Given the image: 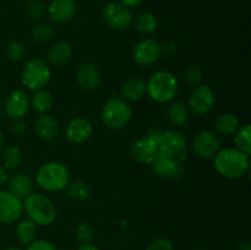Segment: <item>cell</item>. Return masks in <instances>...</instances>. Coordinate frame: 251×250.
<instances>
[{
    "label": "cell",
    "mask_w": 251,
    "mask_h": 250,
    "mask_svg": "<svg viewBox=\"0 0 251 250\" xmlns=\"http://www.w3.org/2000/svg\"><path fill=\"white\" fill-rule=\"evenodd\" d=\"M213 166L225 178H242L250 171V156L238 149H222L213 157Z\"/></svg>",
    "instance_id": "6da1fadb"
},
{
    "label": "cell",
    "mask_w": 251,
    "mask_h": 250,
    "mask_svg": "<svg viewBox=\"0 0 251 250\" xmlns=\"http://www.w3.org/2000/svg\"><path fill=\"white\" fill-rule=\"evenodd\" d=\"M22 210L27 218L37 225L47 227L55 222L56 207L53 201L41 193H31L22 201Z\"/></svg>",
    "instance_id": "7a4b0ae2"
},
{
    "label": "cell",
    "mask_w": 251,
    "mask_h": 250,
    "mask_svg": "<svg viewBox=\"0 0 251 250\" xmlns=\"http://www.w3.org/2000/svg\"><path fill=\"white\" fill-rule=\"evenodd\" d=\"M179 81L173 73L167 70L156 71L146 82V93L156 103H169L176 98Z\"/></svg>",
    "instance_id": "3957f363"
},
{
    "label": "cell",
    "mask_w": 251,
    "mask_h": 250,
    "mask_svg": "<svg viewBox=\"0 0 251 250\" xmlns=\"http://www.w3.org/2000/svg\"><path fill=\"white\" fill-rule=\"evenodd\" d=\"M36 183L49 193L63 191L70 183V172L61 162H47L37 171Z\"/></svg>",
    "instance_id": "277c9868"
},
{
    "label": "cell",
    "mask_w": 251,
    "mask_h": 250,
    "mask_svg": "<svg viewBox=\"0 0 251 250\" xmlns=\"http://www.w3.org/2000/svg\"><path fill=\"white\" fill-rule=\"evenodd\" d=\"M131 107L122 97L109 98L100 112L102 123L110 130H120L125 127L131 120Z\"/></svg>",
    "instance_id": "5b68a950"
},
{
    "label": "cell",
    "mask_w": 251,
    "mask_h": 250,
    "mask_svg": "<svg viewBox=\"0 0 251 250\" xmlns=\"http://www.w3.org/2000/svg\"><path fill=\"white\" fill-rule=\"evenodd\" d=\"M50 77V68L48 63L41 58L29 59L21 71V83L31 91H38L46 87Z\"/></svg>",
    "instance_id": "8992f818"
},
{
    "label": "cell",
    "mask_w": 251,
    "mask_h": 250,
    "mask_svg": "<svg viewBox=\"0 0 251 250\" xmlns=\"http://www.w3.org/2000/svg\"><path fill=\"white\" fill-rule=\"evenodd\" d=\"M186 150L188 141L180 131L164 130L158 144V156L184 162L186 159Z\"/></svg>",
    "instance_id": "52a82bcc"
},
{
    "label": "cell",
    "mask_w": 251,
    "mask_h": 250,
    "mask_svg": "<svg viewBox=\"0 0 251 250\" xmlns=\"http://www.w3.org/2000/svg\"><path fill=\"white\" fill-rule=\"evenodd\" d=\"M216 102L215 91L208 85H199L194 87L189 96L188 108L193 114L206 115L213 109Z\"/></svg>",
    "instance_id": "ba28073f"
},
{
    "label": "cell",
    "mask_w": 251,
    "mask_h": 250,
    "mask_svg": "<svg viewBox=\"0 0 251 250\" xmlns=\"http://www.w3.org/2000/svg\"><path fill=\"white\" fill-rule=\"evenodd\" d=\"M162 44L153 38H144L135 44L132 59L142 68H149L156 64L162 56Z\"/></svg>",
    "instance_id": "9c48e42d"
},
{
    "label": "cell",
    "mask_w": 251,
    "mask_h": 250,
    "mask_svg": "<svg viewBox=\"0 0 251 250\" xmlns=\"http://www.w3.org/2000/svg\"><path fill=\"white\" fill-rule=\"evenodd\" d=\"M193 153L198 158L210 159L221 150V139L212 130H202L198 132L191 145Z\"/></svg>",
    "instance_id": "30bf717a"
},
{
    "label": "cell",
    "mask_w": 251,
    "mask_h": 250,
    "mask_svg": "<svg viewBox=\"0 0 251 250\" xmlns=\"http://www.w3.org/2000/svg\"><path fill=\"white\" fill-rule=\"evenodd\" d=\"M102 16L105 24L115 31H124L132 24L131 11L120 2H108L103 9Z\"/></svg>",
    "instance_id": "8fae6325"
},
{
    "label": "cell",
    "mask_w": 251,
    "mask_h": 250,
    "mask_svg": "<svg viewBox=\"0 0 251 250\" xmlns=\"http://www.w3.org/2000/svg\"><path fill=\"white\" fill-rule=\"evenodd\" d=\"M31 108V100L22 90H14L2 100V112L12 120L22 119Z\"/></svg>",
    "instance_id": "7c38bea8"
},
{
    "label": "cell",
    "mask_w": 251,
    "mask_h": 250,
    "mask_svg": "<svg viewBox=\"0 0 251 250\" xmlns=\"http://www.w3.org/2000/svg\"><path fill=\"white\" fill-rule=\"evenodd\" d=\"M22 212V199L9 190L0 189V223L11 225L20 220Z\"/></svg>",
    "instance_id": "4fadbf2b"
},
{
    "label": "cell",
    "mask_w": 251,
    "mask_h": 250,
    "mask_svg": "<svg viewBox=\"0 0 251 250\" xmlns=\"http://www.w3.org/2000/svg\"><path fill=\"white\" fill-rule=\"evenodd\" d=\"M151 171L159 178L167 180H176L184 174V162L178 159L168 158V157L158 156L151 164Z\"/></svg>",
    "instance_id": "5bb4252c"
},
{
    "label": "cell",
    "mask_w": 251,
    "mask_h": 250,
    "mask_svg": "<svg viewBox=\"0 0 251 250\" xmlns=\"http://www.w3.org/2000/svg\"><path fill=\"white\" fill-rule=\"evenodd\" d=\"M93 135V126L88 119L83 117L73 118L65 127V136L74 145L87 142Z\"/></svg>",
    "instance_id": "9a60e30c"
},
{
    "label": "cell",
    "mask_w": 251,
    "mask_h": 250,
    "mask_svg": "<svg viewBox=\"0 0 251 250\" xmlns=\"http://www.w3.org/2000/svg\"><path fill=\"white\" fill-rule=\"evenodd\" d=\"M130 156L139 163L151 164L158 157V145L147 136L137 139L130 146Z\"/></svg>",
    "instance_id": "2e32d148"
},
{
    "label": "cell",
    "mask_w": 251,
    "mask_h": 250,
    "mask_svg": "<svg viewBox=\"0 0 251 250\" xmlns=\"http://www.w3.org/2000/svg\"><path fill=\"white\" fill-rule=\"evenodd\" d=\"M75 0H51L47 7L49 19L55 24H66L76 14Z\"/></svg>",
    "instance_id": "e0dca14e"
},
{
    "label": "cell",
    "mask_w": 251,
    "mask_h": 250,
    "mask_svg": "<svg viewBox=\"0 0 251 250\" xmlns=\"http://www.w3.org/2000/svg\"><path fill=\"white\" fill-rule=\"evenodd\" d=\"M76 82L82 90L95 91L100 83V73L97 65L92 63H83L76 71Z\"/></svg>",
    "instance_id": "ac0fdd59"
},
{
    "label": "cell",
    "mask_w": 251,
    "mask_h": 250,
    "mask_svg": "<svg viewBox=\"0 0 251 250\" xmlns=\"http://www.w3.org/2000/svg\"><path fill=\"white\" fill-rule=\"evenodd\" d=\"M33 129L39 139L44 140V141H51V140L56 139L60 126H59L58 120L53 115L43 113L36 118Z\"/></svg>",
    "instance_id": "d6986e66"
},
{
    "label": "cell",
    "mask_w": 251,
    "mask_h": 250,
    "mask_svg": "<svg viewBox=\"0 0 251 250\" xmlns=\"http://www.w3.org/2000/svg\"><path fill=\"white\" fill-rule=\"evenodd\" d=\"M120 96L126 102H137L142 100L146 96V81L139 77L129 78L120 87Z\"/></svg>",
    "instance_id": "ffe728a7"
},
{
    "label": "cell",
    "mask_w": 251,
    "mask_h": 250,
    "mask_svg": "<svg viewBox=\"0 0 251 250\" xmlns=\"http://www.w3.org/2000/svg\"><path fill=\"white\" fill-rule=\"evenodd\" d=\"M73 54L70 43L65 41L56 42L49 47L47 51V60L53 66H61L68 63Z\"/></svg>",
    "instance_id": "44dd1931"
},
{
    "label": "cell",
    "mask_w": 251,
    "mask_h": 250,
    "mask_svg": "<svg viewBox=\"0 0 251 250\" xmlns=\"http://www.w3.org/2000/svg\"><path fill=\"white\" fill-rule=\"evenodd\" d=\"M9 191L17 198L25 199L33 193V180L28 174L24 172L14 174L9 180Z\"/></svg>",
    "instance_id": "7402d4cb"
},
{
    "label": "cell",
    "mask_w": 251,
    "mask_h": 250,
    "mask_svg": "<svg viewBox=\"0 0 251 250\" xmlns=\"http://www.w3.org/2000/svg\"><path fill=\"white\" fill-rule=\"evenodd\" d=\"M189 115H190V110L185 103L179 102V100L169 102L168 108H167V119L171 124L176 126H183L189 120Z\"/></svg>",
    "instance_id": "603a6c76"
},
{
    "label": "cell",
    "mask_w": 251,
    "mask_h": 250,
    "mask_svg": "<svg viewBox=\"0 0 251 250\" xmlns=\"http://www.w3.org/2000/svg\"><path fill=\"white\" fill-rule=\"evenodd\" d=\"M238 127H239V119L233 113H223L215 122V132L217 135L230 136L237 131Z\"/></svg>",
    "instance_id": "cb8c5ba5"
},
{
    "label": "cell",
    "mask_w": 251,
    "mask_h": 250,
    "mask_svg": "<svg viewBox=\"0 0 251 250\" xmlns=\"http://www.w3.org/2000/svg\"><path fill=\"white\" fill-rule=\"evenodd\" d=\"M15 233H16V238L22 245H29L32 242L37 239L38 225L27 218V220L20 221L17 223Z\"/></svg>",
    "instance_id": "d4e9b609"
},
{
    "label": "cell",
    "mask_w": 251,
    "mask_h": 250,
    "mask_svg": "<svg viewBox=\"0 0 251 250\" xmlns=\"http://www.w3.org/2000/svg\"><path fill=\"white\" fill-rule=\"evenodd\" d=\"M66 191H68L69 198L78 203L87 201L91 198V194H92L91 186L85 180H81V179L70 181L69 185L66 186Z\"/></svg>",
    "instance_id": "484cf974"
},
{
    "label": "cell",
    "mask_w": 251,
    "mask_h": 250,
    "mask_svg": "<svg viewBox=\"0 0 251 250\" xmlns=\"http://www.w3.org/2000/svg\"><path fill=\"white\" fill-rule=\"evenodd\" d=\"M29 100H31V108L39 114L47 113L53 105V96L49 91L44 90V88L34 91L33 96Z\"/></svg>",
    "instance_id": "4316f807"
},
{
    "label": "cell",
    "mask_w": 251,
    "mask_h": 250,
    "mask_svg": "<svg viewBox=\"0 0 251 250\" xmlns=\"http://www.w3.org/2000/svg\"><path fill=\"white\" fill-rule=\"evenodd\" d=\"M22 163V152L16 146H6L1 150V164L6 171H12Z\"/></svg>",
    "instance_id": "83f0119b"
},
{
    "label": "cell",
    "mask_w": 251,
    "mask_h": 250,
    "mask_svg": "<svg viewBox=\"0 0 251 250\" xmlns=\"http://www.w3.org/2000/svg\"><path fill=\"white\" fill-rule=\"evenodd\" d=\"M234 145L235 149L239 151L244 152V153H251V126L250 124H244L237 129L234 132Z\"/></svg>",
    "instance_id": "f1b7e54d"
},
{
    "label": "cell",
    "mask_w": 251,
    "mask_h": 250,
    "mask_svg": "<svg viewBox=\"0 0 251 250\" xmlns=\"http://www.w3.org/2000/svg\"><path fill=\"white\" fill-rule=\"evenodd\" d=\"M158 22L156 16L150 12H142L135 20V28L142 34H151L157 29Z\"/></svg>",
    "instance_id": "f546056e"
},
{
    "label": "cell",
    "mask_w": 251,
    "mask_h": 250,
    "mask_svg": "<svg viewBox=\"0 0 251 250\" xmlns=\"http://www.w3.org/2000/svg\"><path fill=\"white\" fill-rule=\"evenodd\" d=\"M183 78L189 86H196L201 85L203 80V71L199 68L198 65H188L184 69Z\"/></svg>",
    "instance_id": "4dcf8cb0"
},
{
    "label": "cell",
    "mask_w": 251,
    "mask_h": 250,
    "mask_svg": "<svg viewBox=\"0 0 251 250\" xmlns=\"http://www.w3.org/2000/svg\"><path fill=\"white\" fill-rule=\"evenodd\" d=\"M75 234L76 238H77L82 244H91V243L93 242V239H95L96 229L91 223L82 222L76 227Z\"/></svg>",
    "instance_id": "1f68e13d"
},
{
    "label": "cell",
    "mask_w": 251,
    "mask_h": 250,
    "mask_svg": "<svg viewBox=\"0 0 251 250\" xmlns=\"http://www.w3.org/2000/svg\"><path fill=\"white\" fill-rule=\"evenodd\" d=\"M54 36L53 26L48 24H39L32 29V39L38 43H46Z\"/></svg>",
    "instance_id": "d6a6232c"
},
{
    "label": "cell",
    "mask_w": 251,
    "mask_h": 250,
    "mask_svg": "<svg viewBox=\"0 0 251 250\" xmlns=\"http://www.w3.org/2000/svg\"><path fill=\"white\" fill-rule=\"evenodd\" d=\"M6 55L10 60L20 61L26 55V47L20 41H11L6 46Z\"/></svg>",
    "instance_id": "836d02e7"
},
{
    "label": "cell",
    "mask_w": 251,
    "mask_h": 250,
    "mask_svg": "<svg viewBox=\"0 0 251 250\" xmlns=\"http://www.w3.org/2000/svg\"><path fill=\"white\" fill-rule=\"evenodd\" d=\"M47 12V6L41 0H31L26 7L27 16L31 20H39Z\"/></svg>",
    "instance_id": "e575fe53"
},
{
    "label": "cell",
    "mask_w": 251,
    "mask_h": 250,
    "mask_svg": "<svg viewBox=\"0 0 251 250\" xmlns=\"http://www.w3.org/2000/svg\"><path fill=\"white\" fill-rule=\"evenodd\" d=\"M146 250H174L173 243L167 238H157L150 243Z\"/></svg>",
    "instance_id": "d590c367"
},
{
    "label": "cell",
    "mask_w": 251,
    "mask_h": 250,
    "mask_svg": "<svg viewBox=\"0 0 251 250\" xmlns=\"http://www.w3.org/2000/svg\"><path fill=\"white\" fill-rule=\"evenodd\" d=\"M26 250H58L53 243L44 239H36L31 244L27 245Z\"/></svg>",
    "instance_id": "8d00e7d4"
},
{
    "label": "cell",
    "mask_w": 251,
    "mask_h": 250,
    "mask_svg": "<svg viewBox=\"0 0 251 250\" xmlns=\"http://www.w3.org/2000/svg\"><path fill=\"white\" fill-rule=\"evenodd\" d=\"M11 131L12 134L16 135V136L21 137L26 134L27 131V123L24 119H16L12 122L11 125Z\"/></svg>",
    "instance_id": "74e56055"
},
{
    "label": "cell",
    "mask_w": 251,
    "mask_h": 250,
    "mask_svg": "<svg viewBox=\"0 0 251 250\" xmlns=\"http://www.w3.org/2000/svg\"><path fill=\"white\" fill-rule=\"evenodd\" d=\"M176 50H178V46H176V43H174L172 41L166 42L162 46V53L167 54V55H174L176 53Z\"/></svg>",
    "instance_id": "f35d334b"
},
{
    "label": "cell",
    "mask_w": 251,
    "mask_h": 250,
    "mask_svg": "<svg viewBox=\"0 0 251 250\" xmlns=\"http://www.w3.org/2000/svg\"><path fill=\"white\" fill-rule=\"evenodd\" d=\"M162 134H163V130L159 129V127H151V129L147 131L146 136L150 137L151 140H153L157 145L159 144V140H161Z\"/></svg>",
    "instance_id": "ab89813d"
},
{
    "label": "cell",
    "mask_w": 251,
    "mask_h": 250,
    "mask_svg": "<svg viewBox=\"0 0 251 250\" xmlns=\"http://www.w3.org/2000/svg\"><path fill=\"white\" fill-rule=\"evenodd\" d=\"M142 0H120V4H123L124 6H126L127 9H131V7H137L141 4Z\"/></svg>",
    "instance_id": "60d3db41"
},
{
    "label": "cell",
    "mask_w": 251,
    "mask_h": 250,
    "mask_svg": "<svg viewBox=\"0 0 251 250\" xmlns=\"http://www.w3.org/2000/svg\"><path fill=\"white\" fill-rule=\"evenodd\" d=\"M7 180H9V174H7V171L2 167V164H0V186L4 185Z\"/></svg>",
    "instance_id": "b9f144b4"
},
{
    "label": "cell",
    "mask_w": 251,
    "mask_h": 250,
    "mask_svg": "<svg viewBox=\"0 0 251 250\" xmlns=\"http://www.w3.org/2000/svg\"><path fill=\"white\" fill-rule=\"evenodd\" d=\"M238 250H251V244H250V240L249 239H245L242 240L238 245Z\"/></svg>",
    "instance_id": "7bdbcfd3"
},
{
    "label": "cell",
    "mask_w": 251,
    "mask_h": 250,
    "mask_svg": "<svg viewBox=\"0 0 251 250\" xmlns=\"http://www.w3.org/2000/svg\"><path fill=\"white\" fill-rule=\"evenodd\" d=\"M77 250H100V248L93 244H82L81 247H78Z\"/></svg>",
    "instance_id": "ee69618b"
},
{
    "label": "cell",
    "mask_w": 251,
    "mask_h": 250,
    "mask_svg": "<svg viewBox=\"0 0 251 250\" xmlns=\"http://www.w3.org/2000/svg\"><path fill=\"white\" fill-rule=\"evenodd\" d=\"M2 146H4V135H2L1 130H0V152H1Z\"/></svg>",
    "instance_id": "f6af8a7d"
},
{
    "label": "cell",
    "mask_w": 251,
    "mask_h": 250,
    "mask_svg": "<svg viewBox=\"0 0 251 250\" xmlns=\"http://www.w3.org/2000/svg\"><path fill=\"white\" fill-rule=\"evenodd\" d=\"M4 250H22V249H20V248H17V247H9Z\"/></svg>",
    "instance_id": "bcb514c9"
},
{
    "label": "cell",
    "mask_w": 251,
    "mask_h": 250,
    "mask_svg": "<svg viewBox=\"0 0 251 250\" xmlns=\"http://www.w3.org/2000/svg\"><path fill=\"white\" fill-rule=\"evenodd\" d=\"M1 113H2V100L1 98H0V115H1Z\"/></svg>",
    "instance_id": "7dc6e473"
},
{
    "label": "cell",
    "mask_w": 251,
    "mask_h": 250,
    "mask_svg": "<svg viewBox=\"0 0 251 250\" xmlns=\"http://www.w3.org/2000/svg\"><path fill=\"white\" fill-rule=\"evenodd\" d=\"M198 250H205V249H198Z\"/></svg>",
    "instance_id": "c3c4849f"
}]
</instances>
